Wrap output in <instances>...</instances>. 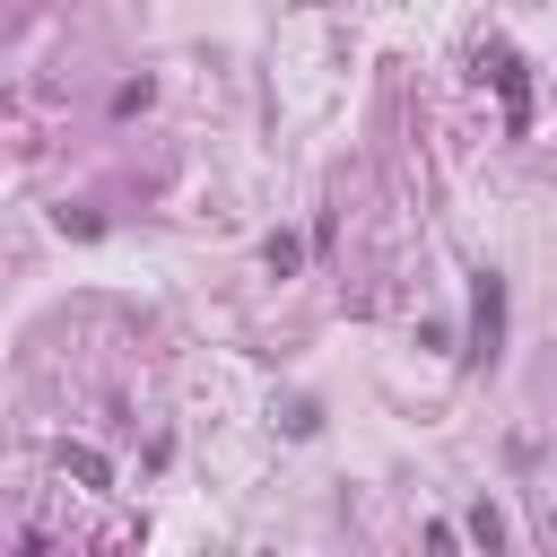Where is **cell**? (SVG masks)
<instances>
[{
	"mask_svg": "<svg viewBox=\"0 0 557 557\" xmlns=\"http://www.w3.org/2000/svg\"><path fill=\"white\" fill-rule=\"evenodd\" d=\"M52 461H61V470H70V479H78V487H113V461H104V453H96V444H61V453H52Z\"/></svg>",
	"mask_w": 557,
	"mask_h": 557,
	"instance_id": "cell-3",
	"label": "cell"
},
{
	"mask_svg": "<svg viewBox=\"0 0 557 557\" xmlns=\"http://www.w3.org/2000/svg\"><path fill=\"white\" fill-rule=\"evenodd\" d=\"M479 78H496V96H505V131L522 139V131H531V78H522V52H513V44H487V52H479Z\"/></svg>",
	"mask_w": 557,
	"mask_h": 557,
	"instance_id": "cell-2",
	"label": "cell"
},
{
	"mask_svg": "<svg viewBox=\"0 0 557 557\" xmlns=\"http://www.w3.org/2000/svg\"><path fill=\"white\" fill-rule=\"evenodd\" d=\"M61 235H78V244H87V235H104V218H96V209H61Z\"/></svg>",
	"mask_w": 557,
	"mask_h": 557,
	"instance_id": "cell-6",
	"label": "cell"
},
{
	"mask_svg": "<svg viewBox=\"0 0 557 557\" xmlns=\"http://www.w3.org/2000/svg\"><path fill=\"white\" fill-rule=\"evenodd\" d=\"M496 348H505V278L496 270H479L470 278V366H496Z\"/></svg>",
	"mask_w": 557,
	"mask_h": 557,
	"instance_id": "cell-1",
	"label": "cell"
},
{
	"mask_svg": "<svg viewBox=\"0 0 557 557\" xmlns=\"http://www.w3.org/2000/svg\"><path fill=\"white\" fill-rule=\"evenodd\" d=\"M261 261H270V270H278V278H287V270H296V261H305V244H296V235H270V244H261Z\"/></svg>",
	"mask_w": 557,
	"mask_h": 557,
	"instance_id": "cell-5",
	"label": "cell"
},
{
	"mask_svg": "<svg viewBox=\"0 0 557 557\" xmlns=\"http://www.w3.org/2000/svg\"><path fill=\"white\" fill-rule=\"evenodd\" d=\"M461 531H470L479 548H505V513H496V505H470V522H461Z\"/></svg>",
	"mask_w": 557,
	"mask_h": 557,
	"instance_id": "cell-4",
	"label": "cell"
},
{
	"mask_svg": "<svg viewBox=\"0 0 557 557\" xmlns=\"http://www.w3.org/2000/svg\"><path fill=\"white\" fill-rule=\"evenodd\" d=\"M548 540H557V513H548Z\"/></svg>",
	"mask_w": 557,
	"mask_h": 557,
	"instance_id": "cell-7",
	"label": "cell"
}]
</instances>
